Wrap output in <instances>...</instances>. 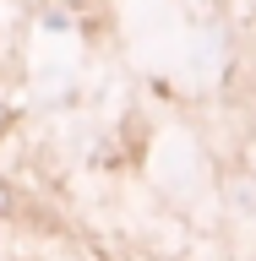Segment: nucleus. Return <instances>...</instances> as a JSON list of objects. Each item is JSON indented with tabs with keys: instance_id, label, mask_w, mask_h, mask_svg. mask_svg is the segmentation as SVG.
<instances>
[{
	"instance_id": "nucleus-1",
	"label": "nucleus",
	"mask_w": 256,
	"mask_h": 261,
	"mask_svg": "<svg viewBox=\"0 0 256 261\" xmlns=\"http://www.w3.org/2000/svg\"><path fill=\"white\" fill-rule=\"evenodd\" d=\"M11 212V185H0V218Z\"/></svg>"
}]
</instances>
